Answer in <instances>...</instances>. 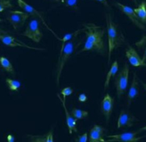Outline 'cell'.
Segmentation results:
<instances>
[{
  "label": "cell",
  "instance_id": "1",
  "mask_svg": "<svg viewBox=\"0 0 146 142\" xmlns=\"http://www.w3.org/2000/svg\"><path fill=\"white\" fill-rule=\"evenodd\" d=\"M84 26L86 40L84 47L77 54L84 51H94L102 55H105L107 49L104 41V29L94 23H87Z\"/></svg>",
  "mask_w": 146,
  "mask_h": 142
},
{
  "label": "cell",
  "instance_id": "2",
  "mask_svg": "<svg viewBox=\"0 0 146 142\" xmlns=\"http://www.w3.org/2000/svg\"><path fill=\"white\" fill-rule=\"evenodd\" d=\"M106 23L108 34V63L110 64L113 51L121 47L125 43V39L119 25L113 21L112 16L110 13L106 14Z\"/></svg>",
  "mask_w": 146,
  "mask_h": 142
},
{
  "label": "cell",
  "instance_id": "3",
  "mask_svg": "<svg viewBox=\"0 0 146 142\" xmlns=\"http://www.w3.org/2000/svg\"><path fill=\"white\" fill-rule=\"evenodd\" d=\"M76 39H77L75 37L73 39L68 41L64 45L61 46L59 59L58 60V65H57L56 85L58 87L59 85V79H60V76H61L63 69H64V67L65 65V64L68 62V60L69 59V58L71 57V55H73L75 48L77 47V45L75 44Z\"/></svg>",
  "mask_w": 146,
  "mask_h": 142
},
{
  "label": "cell",
  "instance_id": "4",
  "mask_svg": "<svg viewBox=\"0 0 146 142\" xmlns=\"http://www.w3.org/2000/svg\"><path fill=\"white\" fill-rule=\"evenodd\" d=\"M129 66L127 63L124 64L122 70L114 78V85L116 88L117 96L120 99L126 92L129 82Z\"/></svg>",
  "mask_w": 146,
  "mask_h": 142
},
{
  "label": "cell",
  "instance_id": "5",
  "mask_svg": "<svg viewBox=\"0 0 146 142\" xmlns=\"http://www.w3.org/2000/svg\"><path fill=\"white\" fill-rule=\"evenodd\" d=\"M21 34L23 36H25L30 39L32 41H34L35 43H39L44 36L40 29V22L37 19H32L29 23L25 31Z\"/></svg>",
  "mask_w": 146,
  "mask_h": 142
},
{
  "label": "cell",
  "instance_id": "6",
  "mask_svg": "<svg viewBox=\"0 0 146 142\" xmlns=\"http://www.w3.org/2000/svg\"><path fill=\"white\" fill-rule=\"evenodd\" d=\"M29 17V13L18 10H9L6 13V19L11 23L14 29H19L22 28Z\"/></svg>",
  "mask_w": 146,
  "mask_h": 142
},
{
  "label": "cell",
  "instance_id": "7",
  "mask_svg": "<svg viewBox=\"0 0 146 142\" xmlns=\"http://www.w3.org/2000/svg\"><path fill=\"white\" fill-rule=\"evenodd\" d=\"M138 134L139 131H137L123 133V134H118V135H108L107 137L110 139L108 140V141L118 142H137L141 141L144 138H146V135L143 136H137Z\"/></svg>",
  "mask_w": 146,
  "mask_h": 142
},
{
  "label": "cell",
  "instance_id": "8",
  "mask_svg": "<svg viewBox=\"0 0 146 142\" xmlns=\"http://www.w3.org/2000/svg\"><path fill=\"white\" fill-rule=\"evenodd\" d=\"M115 5L118 7V9L122 12L124 14H125L129 19L130 21L133 23L135 24L136 27H138L139 29L141 30H145L146 27L145 26V24L141 22L139 20V19L138 18V16L136 15V13L134 11L133 9H131L130 7L129 6H126V5H124L120 3H116Z\"/></svg>",
  "mask_w": 146,
  "mask_h": 142
},
{
  "label": "cell",
  "instance_id": "9",
  "mask_svg": "<svg viewBox=\"0 0 146 142\" xmlns=\"http://www.w3.org/2000/svg\"><path fill=\"white\" fill-rule=\"evenodd\" d=\"M136 121H139V120L129 110L123 109L120 111V114L119 115L117 127L119 129L124 128V127H131L134 125L135 122Z\"/></svg>",
  "mask_w": 146,
  "mask_h": 142
},
{
  "label": "cell",
  "instance_id": "10",
  "mask_svg": "<svg viewBox=\"0 0 146 142\" xmlns=\"http://www.w3.org/2000/svg\"><path fill=\"white\" fill-rule=\"evenodd\" d=\"M0 41L3 44H4L7 46H9V47H23V48H27V49H34V50H41V51L45 50L44 49L34 48V47L29 46L24 43H23L22 41L12 37L10 35H8V34L0 33Z\"/></svg>",
  "mask_w": 146,
  "mask_h": 142
},
{
  "label": "cell",
  "instance_id": "11",
  "mask_svg": "<svg viewBox=\"0 0 146 142\" xmlns=\"http://www.w3.org/2000/svg\"><path fill=\"white\" fill-rule=\"evenodd\" d=\"M113 103L114 100L110 96V94H106L104 98L103 99L100 104V109H101L102 114L104 115L106 121L109 122L110 119V116L112 115L113 109Z\"/></svg>",
  "mask_w": 146,
  "mask_h": 142
},
{
  "label": "cell",
  "instance_id": "12",
  "mask_svg": "<svg viewBox=\"0 0 146 142\" xmlns=\"http://www.w3.org/2000/svg\"><path fill=\"white\" fill-rule=\"evenodd\" d=\"M139 93V78L137 76L136 73H134L133 80L131 83V85L129 88L128 95H127V106L129 107L132 104V102L137 98Z\"/></svg>",
  "mask_w": 146,
  "mask_h": 142
},
{
  "label": "cell",
  "instance_id": "13",
  "mask_svg": "<svg viewBox=\"0 0 146 142\" xmlns=\"http://www.w3.org/2000/svg\"><path fill=\"white\" fill-rule=\"evenodd\" d=\"M57 96H58V98L60 99V101L62 103V105H63L64 109V112H65V115H66V123H67L68 129L69 134L71 135L73 133V131H74V132L77 133L78 132V129L76 127L77 126V120L74 119L73 117V115L68 112L67 107H66V105H65V100L63 98H61V96H60L59 94H58Z\"/></svg>",
  "mask_w": 146,
  "mask_h": 142
},
{
  "label": "cell",
  "instance_id": "14",
  "mask_svg": "<svg viewBox=\"0 0 146 142\" xmlns=\"http://www.w3.org/2000/svg\"><path fill=\"white\" fill-rule=\"evenodd\" d=\"M18 1V4H19V6L22 9L23 11L25 12V13H29V15H31V16H35V17H38V19H40L43 23H44V25L46 26V28L47 29H48L50 31H52V33H54V35H55V33H54V31L51 29H49L48 28V24L45 23L44 19L43 18V16H42V14H41V13L40 12H38V10H36L34 8H33L32 6H30L29 4H28L24 0H17Z\"/></svg>",
  "mask_w": 146,
  "mask_h": 142
},
{
  "label": "cell",
  "instance_id": "15",
  "mask_svg": "<svg viewBox=\"0 0 146 142\" xmlns=\"http://www.w3.org/2000/svg\"><path fill=\"white\" fill-rule=\"evenodd\" d=\"M125 55L129 61V63L135 67H139V66H146V65L143 62L142 59L137 53V51L131 46H128V49L125 51Z\"/></svg>",
  "mask_w": 146,
  "mask_h": 142
},
{
  "label": "cell",
  "instance_id": "16",
  "mask_svg": "<svg viewBox=\"0 0 146 142\" xmlns=\"http://www.w3.org/2000/svg\"><path fill=\"white\" fill-rule=\"evenodd\" d=\"M105 129L98 125H94L93 128H91L90 131V136H89V141L90 142H104V135Z\"/></svg>",
  "mask_w": 146,
  "mask_h": 142
},
{
  "label": "cell",
  "instance_id": "17",
  "mask_svg": "<svg viewBox=\"0 0 146 142\" xmlns=\"http://www.w3.org/2000/svg\"><path fill=\"white\" fill-rule=\"evenodd\" d=\"M30 137V141L34 142H53L54 135L53 131H49L47 134L42 135H29Z\"/></svg>",
  "mask_w": 146,
  "mask_h": 142
},
{
  "label": "cell",
  "instance_id": "18",
  "mask_svg": "<svg viewBox=\"0 0 146 142\" xmlns=\"http://www.w3.org/2000/svg\"><path fill=\"white\" fill-rule=\"evenodd\" d=\"M134 11L139 19V20L146 25V1H143L138 8L134 9Z\"/></svg>",
  "mask_w": 146,
  "mask_h": 142
},
{
  "label": "cell",
  "instance_id": "19",
  "mask_svg": "<svg viewBox=\"0 0 146 142\" xmlns=\"http://www.w3.org/2000/svg\"><path fill=\"white\" fill-rule=\"evenodd\" d=\"M118 69H119V65H118V61L115 60L111 65L110 69L109 70V72L107 73V76H106V80H105V83H104V90L109 87V85H110V79L113 76L115 75V74L118 72Z\"/></svg>",
  "mask_w": 146,
  "mask_h": 142
},
{
  "label": "cell",
  "instance_id": "20",
  "mask_svg": "<svg viewBox=\"0 0 146 142\" xmlns=\"http://www.w3.org/2000/svg\"><path fill=\"white\" fill-rule=\"evenodd\" d=\"M0 66L3 69L7 71L8 73H10L12 75H14L15 71L13 69V66L11 62L5 57H0Z\"/></svg>",
  "mask_w": 146,
  "mask_h": 142
},
{
  "label": "cell",
  "instance_id": "21",
  "mask_svg": "<svg viewBox=\"0 0 146 142\" xmlns=\"http://www.w3.org/2000/svg\"><path fill=\"white\" fill-rule=\"evenodd\" d=\"M71 115H73V117L76 120H83L88 117L89 115V112L86 110H82V109H77V108H74L71 111Z\"/></svg>",
  "mask_w": 146,
  "mask_h": 142
},
{
  "label": "cell",
  "instance_id": "22",
  "mask_svg": "<svg viewBox=\"0 0 146 142\" xmlns=\"http://www.w3.org/2000/svg\"><path fill=\"white\" fill-rule=\"evenodd\" d=\"M84 29H79V30H77V31H74V32H73V33H67V34H65L62 39H59V40L62 41V45H64L66 42L71 40V39H73L75 38L78 34H79L81 32H84Z\"/></svg>",
  "mask_w": 146,
  "mask_h": 142
},
{
  "label": "cell",
  "instance_id": "23",
  "mask_svg": "<svg viewBox=\"0 0 146 142\" xmlns=\"http://www.w3.org/2000/svg\"><path fill=\"white\" fill-rule=\"evenodd\" d=\"M6 84L11 91H17V90H19V89L21 86V84L19 81L15 80V79H12L9 78L6 79Z\"/></svg>",
  "mask_w": 146,
  "mask_h": 142
},
{
  "label": "cell",
  "instance_id": "24",
  "mask_svg": "<svg viewBox=\"0 0 146 142\" xmlns=\"http://www.w3.org/2000/svg\"><path fill=\"white\" fill-rule=\"evenodd\" d=\"M65 6L73 9V10H78V3L79 0H63Z\"/></svg>",
  "mask_w": 146,
  "mask_h": 142
},
{
  "label": "cell",
  "instance_id": "25",
  "mask_svg": "<svg viewBox=\"0 0 146 142\" xmlns=\"http://www.w3.org/2000/svg\"><path fill=\"white\" fill-rule=\"evenodd\" d=\"M11 0H0V13L4 11L7 9L13 8Z\"/></svg>",
  "mask_w": 146,
  "mask_h": 142
},
{
  "label": "cell",
  "instance_id": "26",
  "mask_svg": "<svg viewBox=\"0 0 146 142\" xmlns=\"http://www.w3.org/2000/svg\"><path fill=\"white\" fill-rule=\"evenodd\" d=\"M73 93H74V89H73L72 88L66 87V88H64V89H62V91H61V93H60V94L63 95V99L65 100L66 97H67V96H68V95H71Z\"/></svg>",
  "mask_w": 146,
  "mask_h": 142
},
{
  "label": "cell",
  "instance_id": "27",
  "mask_svg": "<svg viewBox=\"0 0 146 142\" xmlns=\"http://www.w3.org/2000/svg\"><path fill=\"white\" fill-rule=\"evenodd\" d=\"M135 46L139 49V50H141V49H143L144 48H145L146 46V35L145 36H143L142 37V39H140V40H139L138 42H136L135 43Z\"/></svg>",
  "mask_w": 146,
  "mask_h": 142
},
{
  "label": "cell",
  "instance_id": "28",
  "mask_svg": "<svg viewBox=\"0 0 146 142\" xmlns=\"http://www.w3.org/2000/svg\"><path fill=\"white\" fill-rule=\"evenodd\" d=\"M88 141V134L87 133H84V135L79 136L78 138L75 139V141L78 142H86Z\"/></svg>",
  "mask_w": 146,
  "mask_h": 142
},
{
  "label": "cell",
  "instance_id": "29",
  "mask_svg": "<svg viewBox=\"0 0 146 142\" xmlns=\"http://www.w3.org/2000/svg\"><path fill=\"white\" fill-rule=\"evenodd\" d=\"M87 99H88L87 95L85 94H80V95H79V97H78L79 102H86Z\"/></svg>",
  "mask_w": 146,
  "mask_h": 142
},
{
  "label": "cell",
  "instance_id": "30",
  "mask_svg": "<svg viewBox=\"0 0 146 142\" xmlns=\"http://www.w3.org/2000/svg\"><path fill=\"white\" fill-rule=\"evenodd\" d=\"M95 1H98V2H100V3H101L102 4H104L105 7L109 8V3H108L107 0H95Z\"/></svg>",
  "mask_w": 146,
  "mask_h": 142
},
{
  "label": "cell",
  "instance_id": "31",
  "mask_svg": "<svg viewBox=\"0 0 146 142\" xmlns=\"http://www.w3.org/2000/svg\"><path fill=\"white\" fill-rule=\"evenodd\" d=\"M7 140H8V141L9 142H13L15 141V138H14L12 135H8Z\"/></svg>",
  "mask_w": 146,
  "mask_h": 142
},
{
  "label": "cell",
  "instance_id": "32",
  "mask_svg": "<svg viewBox=\"0 0 146 142\" xmlns=\"http://www.w3.org/2000/svg\"><path fill=\"white\" fill-rule=\"evenodd\" d=\"M142 60H143V62H144V63L146 65V46H145V53H144L143 58H142Z\"/></svg>",
  "mask_w": 146,
  "mask_h": 142
},
{
  "label": "cell",
  "instance_id": "33",
  "mask_svg": "<svg viewBox=\"0 0 146 142\" xmlns=\"http://www.w3.org/2000/svg\"><path fill=\"white\" fill-rule=\"evenodd\" d=\"M8 33H9V31H7V30H3L2 29H0V33H3V34H7Z\"/></svg>",
  "mask_w": 146,
  "mask_h": 142
},
{
  "label": "cell",
  "instance_id": "34",
  "mask_svg": "<svg viewBox=\"0 0 146 142\" xmlns=\"http://www.w3.org/2000/svg\"><path fill=\"white\" fill-rule=\"evenodd\" d=\"M138 131H139V133L143 132V131H146V125L145 126H144V127H142V128H140L139 130H138Z\"/></svg>",
  "mask_w": 146,
  "mask_h": 142
},
{
  "label": "cell",
  "instance_id": "35",
  "mask_svg": "<svg viewBox=\"0 0 146 142\" xmlns=\"http://www.w3.org/2000/svg\"><path fill=\"white\" fill-rule=\"evenodd\" d=\"M141 84H142V85H143V87H144V89L146 90V84L145 83H144V82H141Z\"/></svg>",
  "mask_w": 146,
  "mask_h": 142
},
{
  "label": "cell",
  "instance_id": "36",
  "mask_svg": "<svg viewBox=\"0 0 146 142\" xmlns=\"http://www.w3.org/2000/svg\"><path fill=\"white\" fill-rule=\"evenodd\" d=\"M137 1H138V0H133V2L135 3V4H137V3H137Z\"/></svg>",
  "mask_w": 146,
  "mask_h": 142
},
{
  "label": "cell",
  "instance_id": "37",
  "mask_svg": "<svg viewBox=\"0 0 146 142\" xmlns=\"http://www.w3.org/2000/svg\"><path fill=\"white\" fill-rule=\"evenodd\" d=\"M0 22H3V19H0Z\"/></svg>",
  "mask_w": 146,
  "mask_h": 142
},
{
  "label": "cell",
  "instance_id": "38",
  "mask_svg": "<svg viewBox=\"0 0 146 142\" xmlns=\"http://www.w3.org/2000/svg\"><path fill=\"white\" fill-rule=\"evenodd\" d=\"M55 1H57V2H58V1H59V0H55Z\"/></svg>",
  "mask_w": 146,
  "mask_h": 142
}]
</instances>
